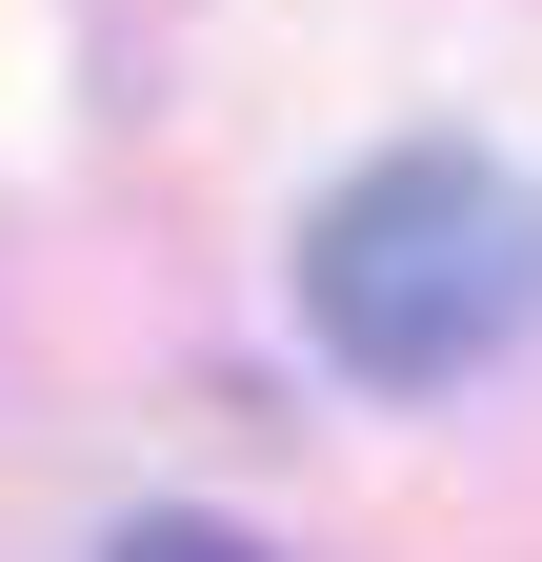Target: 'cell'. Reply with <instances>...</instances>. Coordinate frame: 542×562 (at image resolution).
<instances>
[{
  "label": "cell",
  "mask_w": 542,
  "mask_h": 562,
  "mask_svg": "<svg viewBox=\"0 0 542 562\" xmlns=\"http://www.w3.org/2000/svg\"><path fill=\"white\" fill-rule=\"evenodd\" d=\"M302 322H321V362L382 382V402L483 382L542 322V201L483 161V140H382V161L302 222Z\"/></svg>",
  "instance_id": "1"
},
{
  "label": "cell",
  "mask_w": 542,
  "mask_h": 562,
  "mask_svg": "<svg viewBox=\"0 0 542 562\" xmlns=\"http://www.w3.org/2000/svg\"><path fill=\"white\" fill-rule=\"evenodd\" d=\"M101 562H261V542H241V522H121Z\"/></svg>",
  "instance_id": "2"
}]
</instances>
